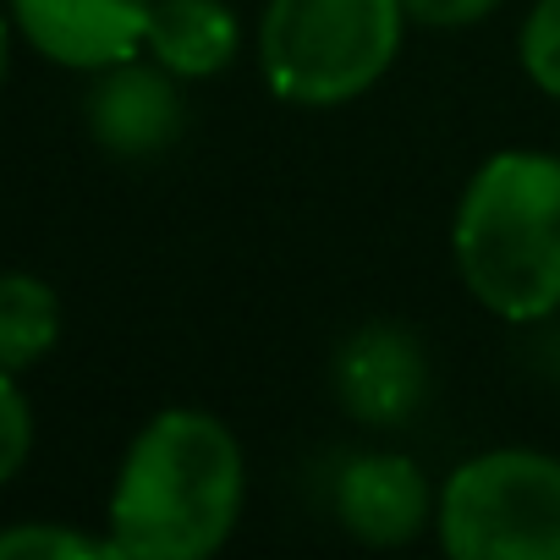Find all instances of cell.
Returning <instances> with one entry per match:
<instances>
[{
  "label": "cell",
  "instance_id": "ba28073f",
  "mask_svg": "<svg viewBox=\"0 0 560 560\" xmlns=\"http://www.w3.org/2000/svg\"><path fill=\"white\" fill-rule=\"evenodd\" d=\"M336 396L369 429L407 423L429 396V358L418 336L401 325H363L336 352Z\"/></svg>",
  "mask_w": 560,
  "mask_h": 560
},
{
  "label": "cell",
  "instance_id": "5b68a950",
  "mask_svg": "<svg viewBox=\"0 0 560 560\" xmlns=\"http://www.w3.org/2000/svg\"><path fill=\"white\" fill-rule=\"evenodd\" d=\"M154 0H12L18 34L56 67L100 72L143 50Z\"/></svg>",
  "mask_w": 560,
  "mask_h": 560
},
{
  "label": "cell",
  "instance_id": "9c48e42d",
  "mask_svg": "<svg viewBox=\"0 0 560 560\" xmlns=\"http://www.w3.org/2000/svg\"><path fill=\"white\" fill-rule=\"evenodd\" d=\"M236 45H242V23L225 0H154L149 34H143V50L182 83L220 78L236 61Z\"/></svg>",
  "mask_w": 560,
  "mask_h": 560
},
{
  "label": "cell",
  "instance_id": "9a60e30c",
  "mask_svg": "<svg viewBox=\"0 0 560 560\" xmlns=\"http://www.w3.org/2000/svg\"><path fill=\"white\" fill-rule=\"evenodd\" d=\"M7 50H12V28H7V18H0V78H7Z\"/></svg>",
  "mask_w": 560,
  "mask_h": 560
},
{
  "label": "cell",
  "instance_id": "30bf717a",
  "mask_svg": "<svg viewBox=\"0 0 560 560\" xmlns=\"http://www.w3.org/2000/svg\"><path fill=\"white\" fill-rule=\"evenodd\" d=\"M61 336V298L39 275H0V369H34Z\"/></svg>",
  "mask_w": 560,
  "mask_h": 560
},
{
  "label": "cell",
  "instance_id": "5bb4252c",
  "mask_svg": "<svg viewBox=\"0 0 560 560\" xmlns=\"http://www.w3.org/2000/svg\"><path fill=\"white\" fill-rule=\"evenodd\" d=\"M401 7H407V23L451 34V28H472V23H483V18L500 7V0H401Z\"/></svg>",
  "mask_w": 560,
  "mask_h": 560
},
{
  "label": "cell",
  "instance_id": "52a82bcc",
  "mask_svg": "<svg viewBox=\"0 0 560 560\" xmlns=\"http://www.w3.org/2000/svg\"><path fill=\"white\" fill-rule=\"evenodd\" d=\"M434 483L401 451H363L336 478V516L369 549H401L434 522Z\"/></svg>",
  "mask_w": 560,
  "mask_h": 560
},
{
  "label": "cell",
  "instance_id": "4fadbf2b",
  "mask_svg": "<svg viewBox=\"0 0 560 560\" xmlns=\"http://www.w3.org/2000/svg\"><path fill=\"white\" fill-rule=\"evenodd\" d=\"M28 445H34V412H28L18 380L0 369V483L28 462Z\"/></svg>",
  "mask_w": 560,
  "mask_h": 560
},
{
  "label": "cell",
  "instance_id": "8992f818",
  "mask_svg": "<svg viewBox=\"0 0 560 560\" xmlns=\"http://www.w3.org/2000/svg\"><path fill=\"white\" fill-rule=\"evenodd\" d=\"M176 83L182 78L165 72L154 56L149 61L127 56L116 67H100L94 89L83 100L94 143L121 160H149V154L171 149L182 132V89Z\"/></svg>",
  "mask_w": 560,
  "mask_h": 560
},
{
  "label": "cell",
  "instance_id": "3957f363",
  "mask_svg": "<svg viewBox=\"0 0 560 560\" xmlns=\"http://www.w3.org/2000/svg\"><path fill=\"white\" fill-rule=\"evenodd\" d=\"M401 0H269L258 23L264 83L303 110L369 94L401 56Z\"/></svg>",
  "mask_w": 560,
  "mask_h": 560
},
{
  "label": "cell",
  "instance_id": "277c9868",
  "mask_svg": "<svg viewBox=\"0 0 560 560\" xmlns=\"http://www.w3.org/2000/svg\"><path fill=\"white\" fill-rule=\"evenodd\" d=\"M434 533L451 560H560V456L522 445L467 456L440 483Z\"/></svg>",
  "mask_w": 560,
  "mask_h": 560
},
{
  "label": "cell",
  "instance_id": "7a4b0ae2",
  "mask_svg": "<svg viewBox=\"0 0 560 560\" xmlns=\"http://www.w3.org/2000/svg\"><path fill=\"white\" fill-rule=\"evenodd\" d=\"M462 287L505 325L560 314V154L500 149L462 187L451 220Z\"/></svg>",
  "mask_w": 560,
  "mask_h": 560
},
{
  "label": "cell",
  "instance_id": "6da1fadb",
  "mask_svg": "<svg viewBox=\"0 0 560 560\" xmlns=\"http://www.w3.org/2000/svg\"><path fill=\"white\" fill-rule=\"evenodd\" d=\"M247 494L236 434L198 407L154 412L121 456L110 489V538L121 560H203L214 555Z\"/></svg>",
  "mask_w": 560,
  "mask_h": 560
},
{
  "label": "cell",
  "instance_id": "7c38bea8",
  "mask_svg": "<svg viewBox=\"0 0 560 560\" xmlns=\"http://www.w3.org/2000/svg\"><path fill=\"white\" fill-rule=\"evenodd\" d=\"M516 56H522V72L533 78V89L560 100V0H533Z\"/></svg>",
  "mask_w": 560,
  "mask_h": 560
},
{
  "label": "cell",
  "instance_id": "8fae6325",
  "mask_svg": "<svg viewBox=\"0 0 560 560\" xmlns=\"http://www.w3.org/2000/svg\"><path fill=\"white\" fill-rule=\"evenodd\" d=\"M0 560H121L116 538H94L78 527H56V522H23L0 533Z\"/></svg>",
  "mask_w": 560,
  "mask_h": 560
}]
</instances>
